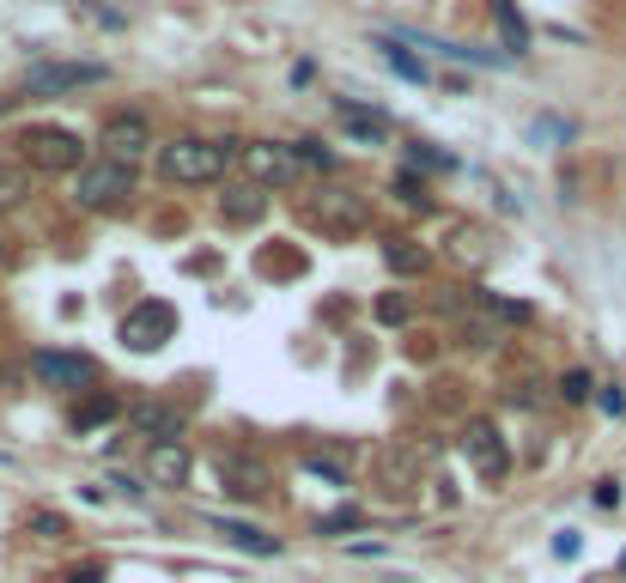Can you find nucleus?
Listing matches in <instances>:
<instances>
[{"instance_id": "nucleus-31", "label": "nucleus", "mask_w": 626, "mask_h": 583, "mask_svg": "<svg viewBox=\"0 0 626 583\" xmlns=\"http://www.w3.org/2000/svg\"><path fill=\"white\" fill-rule=\"evenodd\" d=\"M98 578H104V566H86V571H74L67 583H98Z\"/></svg>"}, {"instance_id": "nucleus-32", "label": "nucleus", "mask_w": 626, "mask_h": 583, "mask_svg": "<svg viewBox=\"0 0 626 583\" xmlns=\"http://www.w3.org/2000/svg\"><path fill=\"white\" fill-rule=\"evenodd\" d=\"M621 571H626V553H621Z\"/></svg>"}, {"instance_id": "nucleus-3", "label": "nucleus", "mask_w": 626, "mask_h": 583, "mask_svg": "<svg viewBox=\"0 0 626 583\" xmlns=\"http://www.w3.org/2000/svg\"><path fill=\"white\" fill-rule=\"evenodd\" d=\"M123 347H135V353H158L165 340H177V305H165V298H140L135 310L123 316Z\"/></svg>"}, {"instance_id": "nucleus-6", "label": "nucleus", "mask_w": 626, "mask_h": 583, "mask_svg": "<svg viewBox=\"0 0 626 583\" xmlns=\"http://www.w3.org/2000/svg\"><path fill=\"white\" fill-rule=\"evenodd\" d=\"M310 213H317L322 231H335V237H353V231H366V195L347 183H329L317 200H310Z\"/></svg>"}, {"instance_id": "nucleus-8", "label": "nucleus", "mask_w": 626, "mask_h": 583, "mask_svg": "<svg viewBox=\"0 0 626 583\" xmlns=\"http://www.w3.org/2000/svg\"><path fill=\"white\" fill-rule=\"evenodd\" d=\"M462 456H469V462H474V468H481L487 480H499L504 468H511V456H504V438L487 426V419H474V426L462 431Z\"/></svg>"}, {"instance_id": "nucleus-1", "label": "nucleus", "mask_w": 626, "mask_h": 583, "mask_svg": "<svg viewBox=\"0 0 626 583\" xmlns=\"http://www.w3.org/2000/svg\"><path fill=\"white\" fill-rule=\"evenodd\" d=\"M226 165H231V146H219V140H170L158 153V170L170 183H219Z\"/></svg>"}, {"instance_id": "nucleus-20", "label": "nucleus", "mask_w": 626, "mask_h": 583, "mask_svg": "<svg viewBox=\"0 0 626 583\" xmlns=\"http://www.w3.org/2000/svg\"><path fill=\"white\" fill-rule=\"evenodd\" d=\"M383 256H389V268H396V274H420V268H426V249L408 244V237H389V249H383Z\"/></svg>"}, {"instance_id": "nucleus-16", "label": "nucleus", "mask_w": 626, "mask_h": 583, "mask_svg": "<svg viewBox=\"0 0 626 583\" xmlns=\"http://www.w3.org/2000/svg\"><path fill=\"white\" fill-rule=\"evenodd\" d=\"M371 49H378L383 62H389V74H401L408 86H426V79H432V74H426V62H413L408 49H401V43H389V37H378Z\"/></svg>"}, {"instance_id": "nucleus-21", "label": "nucleus", "mask_w": 626, "mask_h": 583, "mask_svg": "<svg viewBox=\"0 0 626 583\" xmlns=\"http://www.w3.org/2000/svg\"><path fill=\"white\" fill-rule=\"evenodd\" d=\"M25 189H31L25 165H0V207H18V200H25Z\"/></svg>"}, {"instance_id": "nucleus-30", "label": "nucleus", "mask_w": 626, "mask_h": 583, "mask_svg": "<svg viewBox=\"0 0 626 583\" xmlns=\"http://www.w3.org/2000/svg\"><path fill=\"white\" fill-rule=\"evenodd\" d=\"M602 414H614V419L626 414V396H621V384H609V389H602Z\"/></svg>"}, {"instance_id": "nucleus-13", "label": "nucleus", "mask_w": 626, "mask_h": 583, "mask_svg": "<svg viewBox=\"0 0 626 583\" xmlns=\"http://www.w3.org/2000/svg\"><path fill=\"white\" fill-rule=\"evenodd\" d=\"M146 475H153V487H183V480H189V450L183 444H153Z\"/></svg>"}, {"instance_id": "nucleus-5", "label": "nucleus", "mask_w": 626, "mask_h": 583, "mask_svg": "<svg viewBox=\"0 0 626 583\" xmlns=\"http://www.w3.org/2000/svg\"><path fill=\"white\" fill-rule=\"evenodd\" d=\"M123 195H135V170L128 165H110V158L79 165V189H74L79 207H116Z\"/></svg>"}, {"instance_id": "nucleus-33", "label": "nucleus", "mask_w": 626, "mask_h": 583, "mask_svg": "<svg viewBox=\"0 0 626 583\" xmlns=\"http://www.w3.org/2000/svg\"><path fill=\"white\" fill-rule=\"evenodd\" d=\"M0 256H7V244H0Z\"/></svg>"}, {"instance_id": "nucleus-18", "label": "nucleus", "mask_w": 626, "mask_h": 583, "mask_svg": "<svg viewBox=\"0 0 626 583\" xmlns=\"http://www.w3.org/2000/svg\"><path fill=\"white\" fill-rule=\"evenodd\" d=\"M493 18H499V37H504V49H529V25H523V13L511 7V0H493Z\"/></svg>"}, {"instance_id": "nucleus-24", "label": "nucleus", "mask_w": 626, "mask_h": 583, "mask_svg": "<svg viewBox=\"0 0 626 583\" xmlns=\"http://www.w3.org/2000/svg\"><path fill=\"white\" fill-rule=\"evenodd\" d=\"M110 414H116V401H92V407H79V419H74V426H79V431H86V426H104Z\"/></svg>"}, {"instance_id": "nucleus-11", "label": "nucleus", "mask_w": 626, "mask_h": 583, "mask_svg": "<svg viewBox=\"0 0 626 583\" xmlns=\"http://www.w3.org/2000/svg\"><path fill=\"white\" fill-rule=\"evenodd\" d=\"M261 213H268V195H261L256 183L226 189V195H219V219H226V225H256Z\"/></svg>"}, {"instance_id": "nucleus-14", "label": "nucleus", "mask_w": 626, "mask_h": 583, "mask_svg": "<svg viewBox=\"0 0 626 583\" xmlns=\"http://www.w3.org/2000/svg\"><path fill=\"white\" fill-rule=\"evenodd\" d=\"M214 535H226L231 547L256 553V559H274V553H280L274 535H261V529H250V522H231V517H214Z\"/></svg>"}, {"instance_id": "nucleus-19", "label": "nucleus", "mask_w": 626, "mask_h": 583, "mask_svg": "<svg viewBox=\"0 0 626 583\" xmlns=\"http://www.w3.org/2000/svg\"><path fill=\"white\" fill-rule=\"evenodd\" d=\"M341 116H347V128H353L359 140H383V134H389V122H383L378 109L366 116V109H359V104H347V98H341Z\"/></svg>"}, {"instance_id": "nucleus-10", "label": "nucleus", "mask_w": 626, "mask_h": 583, "mask_svg": "<svg viewBox=\"0 0 626 583\" xmlns=\"http://www.w3.org/2000/svg\"><path fill=\"white\" fill-rule=\"evenodd\" d=\"M244 165L256 170L261 183H292V177H298V153H292V146H274V140H261V146H244Z\"/></svg>"}, {"instance_id": "nucleus-2", "label": "nucleus", "mask_w": 626, "mask_h": 583, "mask_svg": "<svg viewBox=\"0 0 626 583\" xmlns=\"http://www.w3.org/2000/svg\"><path fill=\"white\" fill-rule=\"evenodd\" d=\"M25 158H31V170H49V177H62V170H79L86 165V146H79L74 128H55V122H37L25 128Z\"/></svg>"}, {"instance_id": "nucleus-15", "label": "nucleus", "mask_w": 626, "mask_h": 583, "mask_svg": "<svg viewBox=\"0 0 626 583\" xmlns=\"http://www.w3.org/2000/svg\"><path fill=\"white\" fill-rule=\"evenodd\" d=\"M135 426L153 431V444H177L183 438V419L170 414V407H135Z\"/></svg>"}, {"instance_id": "nucleus-9", "label": "nucleus", "mask_w": 626, "mask_h": 583, "mask_svg": "<svg viewBox=\"0 0 626 583\" xmlns=\"http://www.w3.org/2000/svg\"><path fill=\"white\" fill-rule=\"evenodd\" d=\"M31 371H37V384H49V389H86L92 384V359H79V353H37Z\"/></svg>"}, {"instance_id": "nucleus-12", "label": "nucleus", "mask_w": 626, "mask_h": 583, "mask_svg": "<svg viewBox=\"0 0 626 583\" xmlns=\"http://www.w3.org/2000/svg\"><path fill=\"white\" fill-rule=\"evenodd\" d=\"M219 480H226V492H238V498H256V492H268L261 462H250V456H219Z\"/></svg>"}, {"instance_id": "nucleus-7", "label": "nucleus", "mask_w": 626, "mask_h": 583, "mask_svg": "<svg viewBox=\"0 0 626 583\" xmlns=\"http://www.w3.org/2000/svg\"><path fill=\"white\" fill-rule=\"evenodd\" d=\"M153 146V128H146V116H116V122L104 128V158L110 165H128L135 170V158Z\"/></svg>"}, {"instance_id": "nucleus-4", "label": "nucleus", "mask_w": 626, "mask_h": 583, "mask_svg": "<svg viewBox=\"0 0 626 583\" xmlns=\"http://www.w3.org/2000/svg\"><path fill=\"white\" fill-rule=\"evenodd\" d=\"M110 67L104 62H43L25 74V92L31 98H55V92H79V86H104Z\"/></svg>"}, {"instance_id": "nucleus-28", "label": "nucleus", "mask_w": 626, "mask_h": 583, "mask_svg": "<svg viewBox=\"0 0 626 583\" xmlns=\"http://www.w3.org/2000/svg\"><path fill=\"white\" fill-rule=\"evenodd\" d=\"M578 547H584V535H578V529H560V535H553V553H560V559H572Z\"/></svg>"}, {"instance_id": "nucleus-29", "label": "nucleus", "mask_w": 626, "mask_h": 583, "mask_svg": "<svg viewBox=\"0 0 626 583\" xmlns=\"http://www.w3.org/2000/svg\"><path fill=\"white\" fill-rule=\"evenodd\" d=\"M596 505H602V510L621 505V480H596Z\"/></svg>"}, {"instance_id": "nucleus-27", "label": "nucleus", "mask_w": 626, "mask_h": 583, "mask_svg": "<svg viewBox=\"0 0 626 583\" xmlns=\"http://www.w3.org/2000/svg\"><path fill=\"white\" fill-rule=\"evenodd\" d=\"M31 529H37V535H43V541H55V535H67V522H62V517H55V510H43V517H31Z\"/></svg>"}, {"instance_id": "nucleus-22", "label": "nucleus", "mask_w": 626, "mask_h": 583, "mask_svg": "<svg viewBox=\"0 0 626 583\" xmlns=\"http://www.w3.org/2000/svg\"><path fill=\"white\" fill-rule=\"evenodd\" d=\"M359 522H366V510H359V505H341V510H329V517H322V535H347V529H359Z\"/></svg>"}, {"instance_id": "nucleus-17", "label": "nucleus", "mask_w": 626, "mask_h": 583, "mask_svg": "<svg viewBox=\"0 0 626 583\" xmlns=\"http://www.w3.org/2000/svg\"><path fill=\"white\" fill-rule=\"evenodd\" d=\"M383 480H389V492H413V475H420V456L413 450H389V456L378 462Z\"/></svg>"}, {"instance_id": "nucleus-25", "label": "nucleus", "mask_w": 626, "mask_h": 583, "mask_svg": "<svg viewBox=\"0 0 626 583\" xmlns=\"http://www.w3.org/2000/svg\"><path fill=\"white\" fill-rule=\"evenodd\" d=\"M396 200H408V207H426V189H420L408 170H401V177H396Z\"/></svg>"}, {"instance_id": "nucleus-23", "label": "nucleus", "mask_w": 626, "mask_h": 583, "mask_svg": "<svg viewBox=\"0 0 626 583\" xmlns=\"http://www.w3.org/2000/svg\"><path fill=\"white\" fill-rule=\"evenodd\" d=\"M560 396H565V401H590V371H565Z\"/></svg>"}, {"instance_id": "nucleus-26", "label": "nucleus", "mask_w": 626, "mask_h": 583, "mask_svg": "<svg viewBox=\"0 0 626 583\" xmlns=\"http://www.w3.org/2000/svg\"><path fill=\"white\" fill-rule=\"evenodd\" d=\"M413 158H420V165H432V170H457V158L438 153V146H413Z\"/></svg>"}]
</instances>
